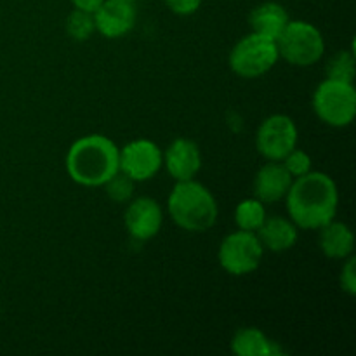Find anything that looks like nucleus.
<instances>
[{
	"mask_svg": "<svg viewBox=\"0 0 356 356\" xmlns=\"http://www.w3.org/2000/svg\"><path fill=\"white\" fill-rule=\"evenodd\" d=\"M285 200L289 218L298 228L320 229L336 218L339 195L332 177L309 170L292 181Z\"/></svg>",
	"mask_w": 356,
	"mask_h": 356,
	"instance_id": "1",
	"label": "nucleus"
},
{
	"mask_svg": "<svg viewBox=\"0 0 356 356\" xmlns=\"http://www.w3.org/2000/svg\"><path fill=\"white\" fill-rule=\"evenodd\" d=\"M118 155L120 149L111 139L99 134L83 136L70 146L66 170L82 186H104L118 172Z\"/></svg>",
	"mask_w": 356,
	"mask_h": 356,
	"instance_id": "2",
	"label": "nucleus"
},
{
	"mask_svg": "<svg viewBox=\"0 0 356 356\" xmlns=\"http://www.w3.org/2000/svg\"><path fill=\"white\" fill-rule=\"evenodd\" d=\"M167 209L179 228L204 233L218 221V202L214 195L195 179L177 181L167 202Z\"/></svg>",
	"mask_w": 356,
	"mask_h": 356,
	"instance_id": "3",
	"label": "nucleus"
},
{
	"mask_svg": "<svg viewBox=\"0 0 356 356\" xmlns=\"http://www.w3.org/2000/svg\"><path fill=\"white\" fill-rule=\"evenodd\" d=\"M278 56L292 66H312L322 59L325 42L318 28L306 21H289L277 38Z\"/></svg>",
	"mask_w": 356,
	"mask_h": 356,
	"instance_id": "4",
	"label": "nucleus"
},
{
	"mask_svg": "<svg viewBox=\"0 0 356 356\" xmlns=\"http://www.w3.org/2000/svg\"><path fill=\"white\" fill-rule=\"evenodd\" d=\"M313 110L323 124L346 127L355 120L356 90L353 82L327 79L313 94Z\"/></svg>",
	"mask_w": 356,
	"mask_h": 356,
	"instance_id": "5",
	"label": "nucleus"
},
{
	"mask_svg": "<svg viewBox=\"0 0 356 356\" xmlns=\"http://www.w3.org/2000/svg\"><path fill=\"white\" fill-rule=\"evenodd\" d=\"M277 42L257 33L243 37L229 54V68L243 79H257L270 72L278 61Z\"/></svg>",
	"mask_w": 356,
	"mask_h": 356,
	"instance_id": "6",
	"label": "nucleus"
},
{
	"mask_svg": "<svg viewBox=\"0 0 356 356\" xmlns=\"http://www.w3.org/2000/svg\"><path fill=\"white\" fill-rule=\"evenodd\" d=\"M263 245L256 233L238 229L229 233L219 247L218 259L222 270L233 277H243L259 268L263 259Z\"/></svg>",
	"mask_w": 356,
	"mask_h": 356,
	"instance_id": "7",
	"label": "nucleus"
},
{
	"mask_svg": "<svg viewBox=\"0 0 356 356\" xmlns=\"http://www.w3.org/2000/svg\"><path fill=\"white\" fill-rule=\"evenodd\" d=\"M257 152L271 162H282L298 148V127L287 115H271L257 129Z\"/></svg>",
	"mask_w": 356,
	"mask_h": 356,
	"instance_id": "8",
	"label": "nucleus"
},
{
	"mask_svg": "<svg viewBox=\"0 0 356 356\" xmlns=\"http://www.w3.org/2000/svg\"><path fill=\"white\" fill-rule=\"evenodd\" d=\"M163 163L162 152L159 146L148 139H138L120 149L118 155V170L131 177L134 183L148 181L160 170Z\"/></svg>",
	"mask_w": 356,
	"mask_h": 356,
	"instance_id": "9",
	"label": "nucleus"
},
{
	"mask_svg": "<svg viewBox=\"0 0 356 356\" xmlns=\"http://www.w3.org/2000/svg\"><path fill=\"white\" fill-rule=\"evenodd\" d=\"M124 218L129 235L139 242H146L159 235L163 222L162 209L156 200L148 197L136 198L134 202H131Z\"/></svg>",
	"mask_w": 356,
	"mask_h": 356,
	"instance_id": "10",
	"label": "nucleus"
},
{
	"mask_svg": "<svg viewBox=\"0 0 356 356\" xmlns=\"http://www.w3.org/2000/svg\"><path fill=\"white\" fill-rule=\"evenodd\" d=\"M92 16L96 30L106 38L124 37L136 24V9L129 0H104Z\"/></svg>",
	"mask_w": 356,
	"mask_h": 356,
	"instance_id": "11",
	"label": "nucleus"
},
{
	"mask_svg": "<svg viewBox=\"0 0 356 356\" xmlns=\"http://www.w3.org/2000/svg\"><path fill=\"white\" fill-rule=\"evenodd\" d=\"M294 177L287 172L282 162H268L254 177V198L263 204H277L284 200L291 190Z\"/></svg>",
	"mask_w": 356,
	"mask_h": 356,
	"instance_id": "12",
	"label": "nucleus"
},
{
	"mask_svg": "<svg viewBox=\"0 0 356 356\" xmlns=\"http://www.w3.org/2000/svg\"><path fill=\"white\" fill-rule=\"evenodd\" d=\"M163 163L174 181H190L197 176L202 167L200 149L191 139H176L167 148Z\"/></svg>",
	"mask_w": 356,
	"mask_h": 356,
	"instance_id": "13",
	"label": "nucleus"
},
{
	"mask_svg": "<svg viewBox=\"0 0 356 356\" xmlns=\"http://www.w3.org/2000/svg\"><path fill=\"white\" fill-rule=\"evenodd\" d=\"M256 235L263 249L271 250V252H285L298 242V226L291 219L275 216V218L264 219Z\"/></svg>",
	"mask_w": 356,
	"mask_h": 356,
	"instance_id": "14",
	"label": "nucleus"
},
{
	"mask_svg": "<svg viewBox=\"0 0 356 356\" xmlns=\"http://www.w3.org/2000/svg\"><path fill=\"white\" fill-rule=\"evenodd\" d=\"M289 14L284 6L277 2H264L250 13V28L252 33L277 40L289 23Z\"/></svg>",
	"mask_w": 356,
	"mask_h": 356,
	"instance_id": "15",
	"label": "nucleus"
},
{
	"mask_svg": "<svg viewBox=\"0 0 356 356\" xmlns=\"http://www.w3.org/2000/svg\"><path fill=\"white\" fill-rule=\"evenodd\" d=\"M320 249L329 259H348L355 249L353 232L344 222L330 221L320 228Z\"/></svg>",
	"mask_w": 356,
	"mask_h": 356,
	"instance_id": "16",
	"label": "nucleus"
},
{
	"mask_svg": "<svg viewBox=\"0 0 356 356\" xmlns=\"http://www.w3.org/2000/svg\"><path fill=\"white\" fill-rule=\"evenodd\" d=\"M232 350L238 356H271L278 353L275 343H271L266 334L254 327L240 329L233 336Z\"/></svg>",
	"mask_w": 356,
	"mask_h": 356,
	"instance_id": "17",
	"label": "nucleus"
},
{
	"mask_svg": "<svg viewBox=\"0 0 356 356\" xmlns=\"http://www.w3.org/2000/svg\"><path fill=\"white\" fill-rule=\"evenodd\" d=\"M264 219H266V209H264L263 202H259L257 198L242 200L236 205L235 221L238 229L256 233L264 222Z\"/></svg>",
	"mask_w": 356,
	"mask_h": 356,
	"instance_id": "18",
	"label": "nucleus"
},
{
	"mask_svg": "<svg viewBox=\"0 0 356 356\" xmlns=\"http://www.w3.org/2000/svg\"><path fill=\"white\" fill-rule=\"evenodd\" d=\"M66 30H68L70 37L73 40L83 42L94 33L96 30V24H94V16L92 13H87V10L75 9L68 16V21H66Z\"/></svg>",
	"mask_w": 356,
	"mask_h": 356,
	"instance_id": "19",
	"label": "nucleus"
},
{
	"mask_svg": "<svg viewBox=\"0 0 356 356\" xmlns=\"http://www.w3.org/2000/svg\"><path fill=\"white\" fill-rule=\"evenodd\" d=\"M329 79L343 80V82H353L355 79V56L353 52H339L330 59L327 66Z\"/></svg>",
	"mask_w": 356,
	"mask_h": 356,
	"instance_id": "20",
	"label": "nucleus"
},
{
	"mask_svg": "<svg viewBox=\"0 0 356 356\" xmlns=\"http://www.w3.org/2000/svg\"><path fill=\"white\" fill-rule=\"evenodd\" d=\"M104 186H106L108 197H110L113 202L122 204V202H127L129 198L132 197L134 181H132L131 177L125 176L124 172H120V170H118L113 177H110V179L104 183Z\"/></svg>",
	"mask_w": 356,
	"mask_h": 356,
	"instance_id": "21",
	"label": "nucleus"
},
{
	"mask_svg": "<svg viewBox=\"0 0 356 356\" xmlns=\"http://www.w3.org/2000/svg\"><path fill=\"white\" fill-rule=\"evenodd\" d=\"M284 167L287 169V172L291 174L292 177H301L305 174H308L312 170V159L306 152L302 149L294 148L284 160H282Z\"/></svg>",
	"mask_w": 356,
	"mask_h": 356,
	"instance_id": "22",
	"label": "nucleus"
},
{
	"mask_svg": "<svg viewBox=\"0 0 356 356\" xmlns=\"http://www.w3.org/2000/svg\"><path fill=\"white\" fill-rule=\"evenodd\" d=\"M356 259L355 257H348L346 264L343 266L341 271V287L346 294L355 296L356 294Z\"/></svg>",
	"mask_w": 356,
	"mask_h": 356,
	"instance_id": "23",
	"label": "nucleus"
},
{
	"mask_svg": "<svg viewBox=\"0 0 356 356\" xmlns=\"http://www.w3.org/2000/svg\"><path fill=\"white\" fill-rule=\"evenodd\" d=\"M165 3L172 13L179 14V16H190V14L197 13L202 0H165Z\"/></svg>",
	"mask_w": 356,
	"mask_h": 356,
	"instance_id": "24",
	"label": "nucleus"
},
{
	"mask_svg": "<svg viewBox=\"0 0 356 356\" xmlns=\"http://www.w3.org/2000/svg\"><path fill=\"white\" fill-rule=\"evenodd\" d=\"M75 6V9L87 10V13H94L104 0H70Z\"/></svg>",
	"mask_w": 356,
	"mask_h": 356,
	"instance_id": "25",
	"label": "nucleus"
},
{
	"mask_svg": "<svg viewBox=\"0 0 356 356\" xmlns=\"http://www.w3.org/2000/svg\"><path fill=\"white\" fill-rule=\"evenodd\" d=\"M129 2H134V0H129Z\"/></svg>",
	"mask_w": 356,
	"mask_h": 356,
	"instance_id": "26",
	"label": "nucleus"
}]
</instances>
